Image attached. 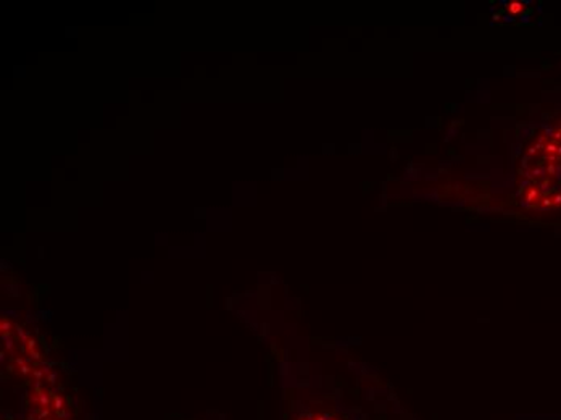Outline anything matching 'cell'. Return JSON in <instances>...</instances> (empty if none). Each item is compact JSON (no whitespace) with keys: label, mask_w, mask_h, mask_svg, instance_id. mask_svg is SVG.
<instances>
[{"label":"cell","mask_w":561,"mask_h":420,"mask_svg":"<svg viewBox=\"0 0 561 420\" xmlns=\"http://www.w3.org/2000/svg\"><path fill=\"white\" fill-rule=\"evenodd\" d=\"M510 10H512L513 13L519 12V10H522V5H519V3H512V5H510Z\"/></svg>","instance_id":"obj_2"},{"label":"cell","mask_w":561,"mask_h":420,"mask_svg":"<svg viewBox=\"0 0 561 420\" xmlns=\"http://www.w3.org/2000/svg\"><path fill=\"white\" fill-rule=\"evenodd\" d=\"M540 150L543 152L542 157L537 162V167L526 170V180L522 181L519 194L526 191L522 204L525 207H531L539 201V197L543 196L550 181L556 180L557 183L553 184L549 197L537 206L540 211H549L552 207L561 206V138L552 125L543 126V135L540 136L536 146L529 148L528 154L540 152Z\"/></svg>","instance_id":"obj_1"}]
</instances>
